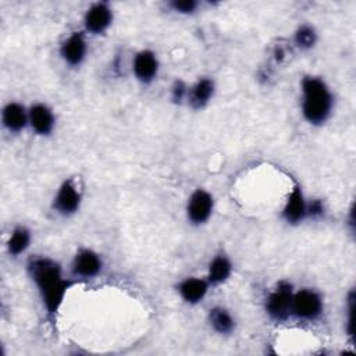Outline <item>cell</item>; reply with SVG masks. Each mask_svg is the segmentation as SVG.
Wrapping results in <instances>:
<instances>
[{
	"mask_svg": "<svg viewBox=\"0 0 356 356\" xmlns=\"http://www.w3.org/2000/svg\"><path fill=\"white\" fill-rule=\"evenodd\" d=\"M286 56V51L282 46H275L274 50H273V58L277 61V63H281Z\"/></svg>",
	"mask_w": 356,
	"mask_h": 356,
	"instance_id": "cb8c5ba5",
	"label": "cell"
},
{
	"mask_svg": "<svg viewBox=\"0 0 356 356\" xmlns=\"http://www.w3.org/2000/svg\"><path fill=\"white\" fill-rule=\"evenodd\" d=\"M83 195L78 181L75 178H67L58 185L53 196L51 207L57 214L63 217H71L79 211Z\"/></svg>",
	"mask_w": 356,
	"mask_h": 356,
	"instance_id": "5b68a950",
	"label": "cell"
},
{
	"mask_svg": "<svg viewBox=\"0 0 356 356\" xmlns=\"http://www.w3.org/2000/svg\"><path fill=\"white\" fill-rule=\"evenodd\" d=\"M28 118L29 129L38 136L51 135L57 122L53 108L43 102H36L28 107Z\"/></svg>",
	"mask_w": 356,
	"mask_h": 356,
	"instance_id": "8fae6325",
	"label": "cell"
},
{
	"mask_svg": "<svg viewBox=\"0 0 356 356\" xmlns=\"http://www.w3.org/2000/svg\"><path fill=\"white\" fill-rule=\"evenodd\" d=\"M214 196L204 188H196L192 191L185 204L188 222L195 227L207 224L214 213Z\"/></svg>",
	"mask_w": 356,
	"mask_h": 356,
	"instance_id": "8992f818",
	"label": "cell"
},
{
	"mask_svg": "<svg viewBox=\"0 0 356 356\" xmlns=\"http://www.w3.org/2000/svg\"><path fill=\"white\" fill-rule=\"evenodd\" d=\"M281 216L289 225H299L307 218V199L298 184L289 191Z\"/></svg>",
	"mask_w": 356,
	"mask_h": 356,
	"instance_id": "7c38bea8",
	"label": "cell"
},
{
	"mask_svg": "<svg viewBox=\"0 0 356 356\" xmlns=\"http://www.w3.org/2000/svg\"><path fill=\"white\" fill-rule=\"evenodd\" d=\"M199 1L196 0H172L168 3V7L181 15H192L199 8Z\"/></svg>",
	"mask_w": 356,
	"mask_h": 356,
	"instance_id": "ffe728a7",
	"label": "cell"
},
{
	"mask_svg": "<svg viewBox=\"0 0 356 356\" xmlns=\"http://www.w3.org/2000/svg\"><path fill=\"white\" fill-rule=\"evenodd\" d=\"M318 40V35L317 31L314 29V26L309 25V24H302L299 25L292 36V42L293 46L298 47L302 51H307L312 50Z\"/></svg>",
	"mask_w": 356,
	"mask_h": 356,
	"instance_id": "d6986e66",
	"label": "cell"
},
{
	"mask_svg": "<svg viewBox=\"0 0 356 356\" xmlns=\"http://www.w3.org/2000/svg\"><path fill=\"white\" fill-rule=\"evenodd\" d=\"M232 271H234V264L231 259L225 253H217L210 259L207 264L206 278L211 286L222 285L231 278Z\"/></svg>",
	"mask_w": 356,
	"mask_h": 356,
	"instance_id": "2e32d148",
	"label": "cell"
},
{
	"mask_svg": "<svg viewBox=\"0 0 356 356\" xmlns=\"http://www.w3.org/2000/svg\"><path fill=\"white\" fill-rule=\"evenodd\" d=\"M188 92H189V86L181 81V79H175L170 88V96H171V100L174 103H184L186 102L188 99Z\"/></svg>",
	"mask_w": 356,
	"mask_h": 356,
	"instance_id": "44dd1931",
	"label": "cell"
},
{
	"mask_svg": "<svg viewBox=\"0 0 356 356\" xmlns=\"http://www.w3.org/2000/svg\"><path fill=\"white\" fill-rule=\"evenodd\" d=\"M26 273L36 288L47 317L56 320L74 281L64 274L63 266L49 256L31 257L26 263Z\"/></svg>",
	"mask_w": 356,
	"mask_h": 356,
	"instance_id": "6da1fadb",
	"label": "cell"
},
{
	"mask_svg": "<svg viewBox=\"0 0 356 356\" xmlns=\"http://www.w3.org/2000/svg\"><path fill=\"white\" fill-rule=\"evenodd\" d=\"M88 40L83 31H75L70 33L60 44L58 53L65 65L76 68L81 67L88 57Z\"/></svg>",
	"mask_w": 356,
	"mask_h": 356,
	"instance_id": "ba28073f",
	"label": "cell"
},
{
	"mask_svg": "<svg viewBox=\"0 0 356 356\" xmlns=\"http://www.w3.org/2000/svg\"><path fill=\"white\" fill-rule=\"evenodd\" d=\"M114 21L113 7L106 1L92 3L83 13V32L89 35H103L108 31Z\"/></svg>",
	"mask_w": 356,
	"mask_h": 356,
	"instance_id": "52a82bcc",
	"label": "cell"
},
{
	"mask_svg": "<svg viewBox=\"0 0 356 356\" xmlns=\"http://www.w3.org/2000/svg\"><path fill=\"white\" fill-rule=\"evenodd\" d=\"M335 97L330 85L317 75H305L300 81V113L313 125H324L332 115Z\"/></svg>",
	"mask_w": 356,
	"mask_h": 356,
	"instance_id": "7a4b0ae2",
	"label": "cell"
},
{
	"mask_svg": "<svg viewBox=\"0 0 356 356\" xmlns=\"http://www.w3.org/2000/svg\"><path fill=\"white\" fill-rule=\"evenodd\" d=\"M210 288L211 285L206 277L202 278V277L191 275L179 281V284L177 285V292H178V296L182 299V302H185L186 305L195 306L204 300Z\"/></svg>",
	"mask_w": 356,
	"mask_h": 356,
	"instance_id": "5bb4252c",
	"label": "cell"
},
{
	"mask_svg": "<svg viewBox=\"0 0 356 356\" xmlns=\"http://www.w3.org/2000/svg\"><path fill=\"white\" fill-rule=\"evenodd\" d=\"M1 125L10 134H19L29 128L28 107L19 102H7L1 108Z\"/></svg>",
	"mask_w": 356,
	"mask_h": 356,
	"instance_id": "4fadbf2b",
	"label": "cell"
},
{
	"mask_svg": "<svg viewBox=\"0 0 356 356\" xmlns=\"http://www.w3.org/2000/svg\"><path fill=\"white\" fill-rule=\"evenodd\" d=\"M353 310H355V292L350 291L348 295V307H346V313H348V318H346V334L353 338Z\"/></svg>",
	"mask_w": 356,
	"mask_h": 356,
	"instance_id": "603a6c76",
	"label": "cell"
},
{
	"mask_svg": "<svg viewBox=\"0 0 356 356\" xmlns=\"http://www.w3.org/2000/svg\"><path fill=\"white\" fill-rule=\"evenodd\" d=\"M207 321L213 331L220 335H231L236 328L234 314L224 306H213L207 313Z\"/></svg>",
	"mask_w": 356,
	"mask_h": 356,
	"instance_id": "e0dca14e",
	"label": "cell"
},
{
	"mask_svg": "<svg viewBox=\"0 0 356 356\" xmlns=\"http://www.w3.org/2000/svg\"><path fill=\"white\" fill-rule=\"evenodd\" d=\"M103 257L90 248H81L75 252L71 261V273L76 278L92 280L103 270Z\"/></svg>",
	"mask_w": 356,
	"mask_h": 356,
	"instance_id": "9c48e42d",
	"label": "cell"
},
{
	"mask_svg": "<svg viewBox=\"0 0 356 356\" xmlns=\"http://www.w3.org/2000/svg\"><path fill=\"white\" fill-rule=\"evenodd\" d=\"M324 214H325V207L323 200L320 199L307 200V218L318 220V218H323Z\"/></svg>",
	"mask_w": 356,
	"mask_h": 356,
	"instance_id": "7402d4cb",
	"label": "cell"
},
{
	"mask_svg": "<svg viewBox=\"0 0 356 356\" xmlns=\"http://www.w3.org/2000/svg\"><path fill=\"white\" fill-rule=\"evenodd\" d=\"M293 286L288 281H281L267 295L264 300V310L267 316L275 323H285L292 317V296Z\"/></svg>",
	"mask_w": 356,
	"mask_h": 356,
	"instance_id": "3957f363",
	"label": "cell"
},
{
	"mask_svg": "<svg viewBox=\"0 0 356 356\" xmlns=\"http://www.w3.org/2000/svg\"><path fill=\"white\" fill-rule=\"evenodd\" d=\"M131 70L138 82L150 85L157 79L160 72V61L157 54L150 49H140L132 57Z\"/></svg>",
	"mask_w": 356,
	"mask_h": 356,
	"instance_id": "30bf717a",
	"label": "cell"
},
{
	"mask_svg": "<svg viewBox=\"0 0 356 356\" xmlns=\"http://www.w3.org/2000/svg\"><path fill=\"white\" fill-rule=\"evenodd\" d=\"M32 243V232L25 225H15L7 238L6 248L11 257H19L26 253Z\"/></svg>",
	"mask_w": 356,
	"mask_h": 356,
	"instance_id": "ac0fdd59",
	"label": "cell"
},
{
	"mask_svg": "<svg viewBox=\"0 0 356 356\" xmlns=\"http://www.w3.org/2000/svg\"><path fill=\"white\" fill-rule=\"evenodd\" d=\"M324 300L313 288H300L293 291L292 317L300 321H316L323 316Z\"/></svg>",
	"mask_w": 356,
	"mask_h": 356,
	"instance_id": "277c9868",
	"label": "cell"
},
{
	"mask_svg": "<svg viewBox=\"0 0 356 356\" xmlns=\"http://www.w3.org/2000/svg\"><path fill=\"white\" fill-rule=\"evenodd\" d=\"M214 93H216L214 81L209 76L199 78L196 82H193L189 86L186 103L195 110L204 108L214 97Z\"/></svg>",
	"mask_w": 356,
	"mask_h": 356,
	"instance_id": "9a60e30c",
	"label": "cell"
}]
</instances>
